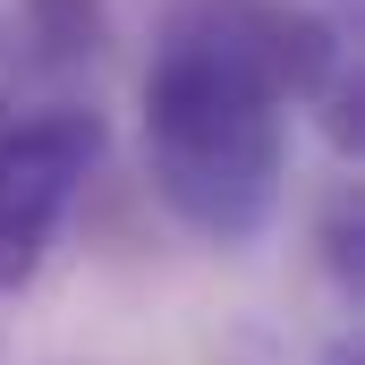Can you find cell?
Segmentation results:
<instances>
[{"label": "cell", "instance_id": "obj_1", "mask_svg": "<svg viewBox=\"0 0 365 365\" xmlns=\"http://www.w3.org/2000/svg\"><path fill=\"white\" fill-rule=\"evenodd\" d=\"M340 68V34L289 0H170L145 60V179L204 247L280 212L289 110Z\"/></svg>", "mask_w": 365, "mask_h": 365}, {"label": "cell", "instance_id": "obj_2", "mask_svg": "<svg viewBox=\"0 0 365 365\" xmlns=\"http://www.w3.org/2000/svg\"><path fill=\"white\" fill-rule=\"evenodd\" d=\"M93 162H102V119L77 102L0 119V297L51 264Z\"/></svg>", "mask_w": 365, "mask_h": 365}, {"label": "cell", "instance_id": "obj_3", "mask_svg": "<svg viewBox=\"0 0 365 365\" xmlns=\"http://www.w3.org/2000/svg\"><path fill=\"white\" fill-rule=\"evenodd\" d=\"M331 365H357V349H349V340H340V349H331Z\"/></svg>", "mask_w": 365, "mask_h": 365}]
</instances>
